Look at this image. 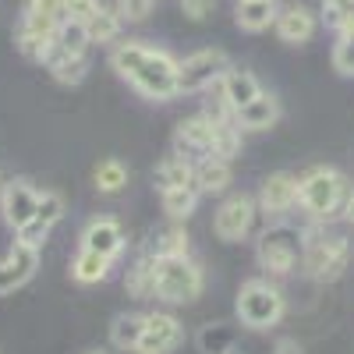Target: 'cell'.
I'll return each mask as SVG.
<instances>
[{
    "instance_id": "6da1fadb",
    "label": "cell",
    "mask_w": 354,
    "mask_h": 354,
    "mask_svg": "<svg viewBox=\"0 0 354 354\" xmlns=\"http://www.w3.org/2000/svg\"><path fill=\"white\" fill-rule=\"evenodd\" d=\"M177 64L167 50H156L149 43H138V39H124L117 43L110 53V68L121 75L138 96L145 100H156L167 103L177 96Z\"/></svg>"
},
{
    "instance_id": "7a4b0ae2",
    "label": "cell",
    "mask_w": 354,
    "mask_h": 354,
    "mask_svg": "<svg viewBox=\"0 0 354 354\" xmlns=\"http://www.w3.org/2000/svg\"><path fill=\"white\" fill-rule=\"evenodd\" d=\"M351 195V181L337 167H312L298 177V205L312 223L326 227L333 216H344V205Z\"/></svg>"
},
{
    "instance_id": "3957f363",
    "label": "cell",
    "mask_w": 354,
    "mask_h": 354,
    "mask_svg": "<svg viewBox=\"0 0 354 354\" xmlns=\"http://www.w3.org/2000/svg\"><path fill=\"white\" fill-rule=\"evenodd\" d=\"M234 315H238V322L245 330L252 333H266L283 322L287 315V298L283 290L266 280V277H252L238 287V298H234Z\"/></svg>"
},
{
    "instance_id": "277c9868",
    "label": "cell",
    "mask_w": 354,
    "mask_h": 354,
    "mask_svg": "<svg viewBox=\"0 0 354 354\" xmlns=\"http://www.w3.org/2000/svg\"><path fill=\"white\" fill-rule=\"evenodd\" d=\"M351 262V241L337 230H326V227H315V230H305L301 238V270L319 280V283H333L344 277Z\"/></svg>"
},
{
    "instance_id": "5b68a950",
    "label": "cell",
    "mask_w": 354,
    "mask_h": 354,
    "mask_svg": "<svg viewBox=\"0 0 354 354\" xmlns=\"http://www.w3.org/2000/svg\"><path fill=\"white\" fill-rule=\"evenodd\" d=\"M61 21L64 18H61L53 0H25L21 18H18V32H15V43H18L21 57H28V61H36V64H46Z\"/></svg>"
},
{
    "instance_id": "8992f818",
    "label": "cell",
    "mask_w": 354,
    "mask_h": 354,
    "mask_svg": "<svg viewBox=\"0 0 354 354\" xmlns=\"http://www.w3.org/2000/svg\"><path fill=\"white\" fill-rule=\"evenodd\" d=\"M153 280H156V298L167 305H192L205 287V273L192 255L153 259Z\"/></svg>"
},
{
    "instance_id": "52a82bcc",
    "label": "cell",
    "mask_w": 354,
    "mask_h": 354,
    "mask_svg": "<svg viewBox=\"0 0 354 354\" xmlns=\"http://www.w3.org/2000/svg\"><path fill=\"white\" fill-rule=\"evenodd\" d=\"M301 238H305V230H298V227L270 223L259 234V241H255L259 270H266L270 277H290L294 266L301 262Z\"/></svg>"
},
{
    "instance_id": "ba28073f",
    "label": "cell",
    "mask_w": 354,
    "mask_h": 354,
    "mask_svg": "<svg viewBox=\"0 0 354 354\" xmlns=\"http://www.w3.org/2000/svg\"><path fill=\"white\" fill-rule=\"evenodd\" d=\"M230 68H234L230 57L220 46L195 50L192 57H185V61L177 64V96H195V93H205V88L220 85V78Z\"/></svg>"
},
{
    "instance_id": "9c48e42d",
    "label": "cell",
    "mask_w": 354,
    "mask_h": 354,
    "mask_svg": "<svg viewBox=\"0 0 354 354\" xmlns=\"http://www.w3.org/2000/svg\"><path fill=\"white\" fill-rule=\"evenodd\" d=\"M220 121H230V117H209L205 110L185 117V121L174 128V156H185L192 163L202 160V156H213Z\"/></svg>"
},
{
    "instance_id": "30bf717a",
    "label": "cell",
    "mask_w": 354,
    "mask_h": 354,
    "mask_svg": "<svg viewBox=\"0 0 354 354\" xmlns=\"http://www.w3.org/2000/svg\"><path fill=\"white\" fill-rule=\"evenodd\" d=\"M255 216H259V205H255L252 195H245V192L227 195L216 205V213H213V234L220 241H227V245H238V241H245L252 234Z\"/></svg>"
},
{
    "instance_id": "8fae6325",
    "label": "cell",
    "mask_w": 354,
    "mask_h": 354,
    "mask_svg": "<svg viewBox=\"0 0 354 354\" xmlns=\"http://www.w3.org/2000/svg\"><path fill=\"white\" fill-rule=\"evenodd\" d=\"M36 205H39V188L28 181V177H11V181H4V192H0V216H4V223L15 234L25 223L36 220Z\"/></svg>"
},
{
    "instance_id": "7c38bea8",
    "label": "cell",
    "mask_w": 354,
    "mask_h": 354,
    "mask_svg": "<svg viewBox=\"0 0 354 354\" xmlns=\"http://www.w3.org/2000/svg\"><path fill=\"white\" fill-rule=\"evenodd\" d=\"M181 344H185L181 319L170 312H153V315H145V333L135 354H174Z\"/></svg>"
},
{
    "instance_id": "4fadbf2b",
    "label": "cell",
    "mask_w": 354,
    "mask_h": 354,
    "mask_svg": "<svg viewBox=\"0 0 354 354\" xmlns=\"http://www.w3.org/2000/svg\"><path fill=\"white\" fill-rule=\"evenodd\" d=\"M255 205H259V213H266V216H283V213H290L294 205H298V174H290V170L270 174V177L262 181V188H259Z\"/></svg>"
},
{
    "instance_id": "5bb4252c",
    "label": "cell",
    "mask_w": 354,
    "mask_h": 354,
    "mask_svg": "<svg viewBox=\"0 0 354 354\" xmlns=\"http://www.w3.org/2000/svg\"><path fill=\"white\" fill-rule=\"evenodd\" d=\"M36 270H39V248H28V245L15 241L11 252L0 259V298L21 290L28 280L36 277Z\"/></svg>"
},
{
    "instance_id": "9a60e30c",
    "label": "cell",
    "mask_w": 354,
    "mask_h": 354,
    "mask_svg": "<svg viewBox=\"0 0 354 354\" xmlns=\"http://www.w3.org/2000/svg\"><path fill=\"white\" fill-rule=\"evenodd\" d=\"M78 248H88V252H96L110 262L121 259V252L128 248V238H124V227L117 223L113 216H96V220H88L85 230H82V245Z\"/></svg>"
},
{
    "instance_id": "2e32d148",
    "label": "cell",
    "mask_w": 354,
    "mask_h": 354,
    "mask_svg": "<svg viewBox=\"0 0 354 354\" xmlns=\"http://www.w3.org/2000/svg\"><path fill=\"white\" fill-rule=\"evenodd\" d=\"M277 36H280V43H287V46H301V43H308L312 36H315V28H319V21H315V15L305 8V4H287L280 15H277Z\"/></svg>"
},
{
    "instance_id": "e0dca14e",
    "label": "cell",
    "mask_w": 354,
    "mask_h": 354,
    "mask_svg": "<svg viewBox=\"0 0 354 354\" xmlns=\"http://www.w3.org/2000/svg\"><path fill=\"white\" fill-rule=\"evenodd\" d=\"M280 117H283L280 100L273 93H259L248 106H241L238 113H234V124H238L241 131H270V128L280 124Z\"/></svg>"
},
{
    "instance_id": "ac0fdd59",
    "label": "cell",
    "mask_w": 354,
    "mask_h": 354,
    "mask_svg": "<svg viewBox=\"0 0 354 354\" xmlns=\"http://www.w3.org/2000/svg\"><path fill=\"white\" fill-rule=\"evenodd\" d=\"M234 181V167L223 156H202L195 160V188L198 195H223Z\"/></svg>"
},
{
    "instance_id": "d6986e66",
    "label": "cell",
    "mask_w": 354,
    "mask_h": 354,
    "mask_svg": "<svg viewBox=\"0 0 354 354\" xmlns=\"http://www.w3.org/2000/svg\"><path fill=\"white\" fill-rule=\"evenodd\" d=\"M259 93H262L259 78H255L252 71H245V68H230V71L220 78V96H223V103H227L234 113H238L241 106H248Z\"/></svg>"
},
{
    "instance_id": "ffe728a7",
    "label": "cell",
    "mask_w": 354,
    "mask_h": 354,
    "mask_svg": "<svg viewBox=\"0 0 354 354\" xmlns=\"http://www.w3.org/2000/svg\"><path fill=\"white\" fill-rule=\"evenodd\" d=\"M277 0H238V8H234V21L245 32H266L270 25H277Z\"/></svg>"
},
{
    "instance_id": "44dd1931",
    "label": "cell",
    "mask_w": 354,
    "mask_h": 354,
    "mask_svg": "<svg viewBox=\"0 0 354 354\" xmlns=\"http://www.w3.org/2000/svg\"><path fill=\"white\" fill-rule=\"evenodd\" d=\"M153 185L160 188V192H174V188H188V185H195V163L192 160H185V156H167V160H160L156 163V170H153Z\"/></svg>"
},
{
    "instance_id": "7402d4cb",
    "label": "cell",
    "mask_w": 354,
    "mask_h": 354,
    "mask_svg": "<svg viewBox=\"0 0 354 354\" xmlns=\"http://www.w3.org/2000/svg\"><path fill=\"white\" fill-rule=\"evenodd\" d=\"M61 85H82L85 75H88V53L82 57H71V53H61L57 46H50V57H46V64H43Z\"/></svg>"
},
{
    "instance_id": "603a6c76",
    "label": "cell",
    "mask_w": 354,
    "mask_h": 354,
    "mask_svg": "<svg viewBox=\"0 0 354 354\" xmlns=\"http://www.w3.org/2000/svg\"><path fill=\"white\" fill-rule=\"evenodd\" d=\"M188 230L181 223H170V227H160L153 234V241L145 245V252H149L153 259H177V255H188Z\"/></svg>"
},
{
    "instance_id": "cb8c5ba5",
    "label": "cell",
    "mask_w": 354,
    "mask_h": 354,
    "mask_svg": "<svg viewBox=\"0 0 354 354\" xmlns=\"http://www.w3.org/2000/svg\"><path fill=\"white\" fill-rule=\"evenodd\" d=\"M110 270H113V262L96 255V252H88V248H78L75 259H71V280L85 283V287L88 283H103L110 277Z\"/></svg>"
},
{
    "instance_id": "d4e9b609",
    "label": "cell",
    "mask_w": 354,
    "mask_h": 354,
    "mask_svg": "<svg viewBox=\"0 0 354 354\" xmlns=\"http://www.w3.org/2000/svg\"><path fill=\"white\" fill-rule=\"evenodd\" d=\"M142 333H145V315H138V312H121L110 322V344L117 351H138Z\"/></svg>"
},
{
    "instance_id": "484cf974",
    "label": "cell",
    "mask_w": 354,
    "mask_h": 354,
    "mask_svg": "<svg viewBox=\"0 0 354 354\" xmlns=\"http://www.w3.org/2000/svg\"><path fill=\"white\" fill-rule=\"evenodd\" d=\"M234 344H238V330L230 322H205L195 337L198 354H230Z\"/></svg>"
},
{
    "instance_id": "4316f807",
    "label": "cell",
    "mask_w": 354,
    "mask_h": 354,
    "mask_svg": "<svg viewBox=\"0 0 354 354\" xmlns=\"http://www.w3.org/2000/svg\"><path fill=\"white\" fill-rule=\"evenodd\" d=\"M124 290L131 294V298L145 301V298H156V280H153V255L149 252H142L135 262H131V270L124 273Z\"/></svg>"
},
{
    "instance_id": "83f0119b",
    "label": "cell",
    "mask_w": 354,
    "mask_h": 354,
    "mask_svg": "<svg viewBox=\"0 0 354 354\" xmlns=\"http://www.w3.org/2000/svg\"><path fill=\"white\" fill-rule=\"evenodd\" d=\"M198 188L188 185V188H174V192H160V202H163V213L170 216V223H181L195 213V205H198Z\"/></svg>"
},
{
    "instance_id": "f1b7e54d",
    "label": "cell",
    "mask_w": 354,
    "mask_h": 354,
    "mask_svg": "<svg viewBox=\"0 0 354 354\" xmlns=\"http://www.w3.org/2000/svg\"><path fill=\"white\" fill-rule=\"evenodd\" d=\"M53 46L61 50V53H71V57H82V53H88V25L85 21H71V18H64L61 21V28H57V36H53Z\"/></svg>"
},
{
    "instance_id": "f546056e",
    "label": "cell",
    "mask_w": 354,
    "mask_h": 354,
    "mask_svg": "<svg viewBox=\"0 0 354 354\" xmlns=\"http://www.w3.org/2000/svg\"><path fill=\"white\" fill-rule=\"evenodd\" d=\"M93 185H96V192L100 195H117V192H124V185H128V167L121 163V160H100L96 163V170H93Z\"/></svg>"
},
{
    "instance_id": "4dcf8cb0",
    "label": "cell",
    "mask_w": 354,
    "mask_h": 354,
    "mask_svg": "<svg viewBox=\"0 0 354 354\" xmlns=\"http://www.w3.org/2000/svg\"><path fill=\"white\" fill-rule=\"evenodd\" d=\"M322 21H326L337 36L354 32V0H322Z\"/></svg>"
},
{
    "instance_id": "1f68e13d",
    "label": "cell",
    "mask_w": 354,
    "mask_h": 354,
    "mask_svg": "<svg viewBox=\"0 0 354 354\" xmlns=\"http://www.w3.org/2000/svg\"><path fill=\"white\" fill-rule=\"evenodd\" d=\"M88 25V43H117V36H121V15L117 11H106L100 8V15L93 21H85Z\"/></svg>"
},
{
    "instance_id": "d6a6232c",
    "label": "cell",
    "mask_w": 354,
    "mask_h": 354,
    "mask_svg": "<svg viewBox=\"0 0 354 354\" xmlns=\"http://www.w3.org/2000/svg\"><path fill=\"white\" fill-rule=\"evenodd\" d=\"M64 213H68V202H64V195L61 192H53V188H43L39 192V205H36V220L43 223V227H57L64 220Z\"/></svg>"
},
{
    "instance_id": "836d02e7",
    "label": "cell",
    "mask_w": 354,
    "mask_h": 354,
    "mask_svg": "<svg viewBox=\"0 0 354 354\" xmlns=\"http://www.w3.org/2000/svg\"><path fill=\"white\" fill-rule=\"evenodd\" d=\"M333 71L344 78H354V32L337 36L333 43Z\"/></svg>"
},
{
    "instance_id": "e575fe53",
    "label": "cell",
    "mask_w": 354,
    "mask_h": 354,
    "mask_svg": "<svg viewBox=\"0 0 354 354\" xmlns=\"http://www.w3.org/2000/svg\"><path fill=\"white\" fill-rule=\"evenodd\" d=\"M61 18H71V21H93L100 15V0H53Z\"/></svg>"
},
{
    "instance_id": "d590c367",
    "label": "cell",
    "mask_w": 354,
    "mask_h": 354,
    "mask_svg": "<svg viewBox=\"0 0 354 354\" xmlns=\"http://www.w3.org/2000/svg\"><path fill=\"white\" fill-rule=\"evenodd\" d=\"M156 0H117V15H121V21H145L153 15Z\"/></svg>"
},
{
    "instance_id": "8d00e7d4",
    "label": "cell",
    "mask_w": 354,
    "mask_h": 354,
    "mask_svg": "<svg viewBox=\"0 0 354 354\" xmlns=\"http://www.w3.org/2000/svg\"><path fill=\"white\" fill-rule=\"evenodd\" d=\"M213 8H216V0H181V15L192 21H205L213 15Z\"/></svg>"
},
{
    "instance_id": "74e56055",
    "label": "cell",
    "mask_w": 354,
    "mask_h": 354,
    "mask_svg": "<svg viewBox=\"0 0 354 354\" xmlns=\"http://www.w3.org/2000/svg\"><path fill=\"white\" fill-rule=\"evenodd\" d=\"M273 354H305V347H301V340H294V337H280L273 344Z\"/></svg>"
},
{
    "instance_id": "f35d334b",
    "label": "cell",
    "mask_w": 354,
    "mask_h": 354,
    "mask_svg": "<svg viewBox=\"0 0 354 354\" xmlns=\"http://www.w3.org/2000/svg\"><path fill=\"white\" fill-rule=\"evenodd\" d=\"M344 220L354 227V188H351V195H347V205H344Z\"/></svg>"
},
{
    "instance_id": "ab89813d",
    "label": "cell",
    "mask_w": 354,
    "mask_h": 354,
    "mask_svg": "<svg viewBox=\"0 0 354 354\" xmlns=\"http://www.w3.org/2000/svg\"><path fill=\"white\" fill-rule=\"evenodd\" d=\"M88 354H106V351H88Z\"/></svg>"
},
{
    "instance_id": "60d3db41",
    "label": "cell",
    "mask_w": 354,
    "mask_h": 354,
    "mask_svg": "<svg viewBox=\"0 0 354 354\" xmlns=\"http://www.w3.org/2000/svg\"><path fill=\"white\" fill-rule=\"evenodd\" d=\"M0 192H4V177H0Z\"/></svg>"
},
{
    "instance_id": "b9f144b4",
    "label": "cell",
    "mask_w": 354,
    "mask_h": 354,
    "mask_svg": "<svg viewBox=\"0 0 354 354\" xmlns=\"http://www.w3.org/2000/svg\"><path fill=\"white\" fill-rule=\"evenodd\" d=\"M230 354H238V351H230Z\"/></svg>"
}]
</instances>
